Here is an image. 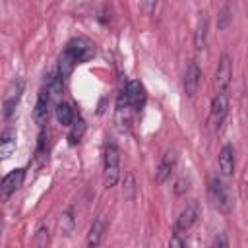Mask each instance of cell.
<instances>
[{
  "instance_id": "1",
  "label": "cell",
  "mask_w": 248,
  "mask_h": 248,
  "mask_svg": "<svg viewBox=\"0 0 248 248\" xmlns=\"http://www.w3.org/2000/svg\"><path fill=\"white\" fill-rule=\"evenodd\" d=\"M103 180L107 188L116 186V182L120 180V149L110 138L103 147Z\"/></svg>"
},
{
  "instance_id": "2",
  "label": "cell",
  "mask_w": 248,
  "mask_h": 248,
  "mask_svg": "<svg viewBox=\"0 0 248 248\" xmlns=\"http://www.w3.org/2000/svg\"><path fill=\"white\" fill-rule=\"evenodd\" d=\"M207 198H209L211 205H213L217 211H221V213H225V215H229V213L232 211V198H231V192H229V188H227V184L223 182L221 176H213V178L209 180Z\"/></svg>"
},
{
  "instance_id": "3",
  "label": "cell",
  "mask_w": 248,
  "mask_h": 248,
  "mask_svg": "<svg viewBox=\"0 0 248 248\" xmlns=\"http://www.w3.org/2000/svg\"><path fill=\"white\" fill-rule=\"evenodd\" d=\"M76 66L78 64H85L95 56V43L89 41L87 37H76L72 41L66 43V48L62 50Z\"/></svg>"
},
{
  "instance_id": "4",
  "label": "cell",
  "mask_w": 248,
  "mask_h": 248,
  "mask_svg": "<svg viewBox=\"0 0 248 248\" xmlns=\"http://www.w3.org/2000/svg\"><path fill=\"white\" fill-rule=\"evenodd\" d=\"M229 112V95L227 93H215L209 105V126L213 130H219L225 116Z\"/></svg>"
},
{
  "instance_id": "5",
  "label": "cell",
  "mask_w": 248,
  "mask_h": 248,
  "mask_svg": "<svg viewBox=\"0 0 248 248\" xmlns=\"http://www.w3.org/2000/svg\"><path fill=\"white\" fill-rule=\"evenodd\" d=\"M232 79V60L229 54H221L215 70V93H227Z\"/></svg>"
},
{
  "instance_id": "6",
  "label": "cell",
  "mask_w": 248,
  "mask_h": 248,
  "mask_svg": "<svg viewBox=\"0 0 248 248\" xmlns=\"http://www.w3.org/2000/svg\"><path fill=\"white\" fill-rule=\"evenodd\" d=\"M50 105H52V95L43 87L39 91V97H37V103H35V108H33V118H35V122L39 126H45L48 122Z\"/></svg>"
},
{
  "instance_id": "7",
  "label": "cell",
  "mask_w": 248,
  "mask_h": 248,
  "mask_svg": "<svg viewBox=\"0 0 248 248\" xmlns=\"http://www.w3.org/2000/svg\"><path fill=\"white\" fill-rule=\"evenodd\" d=\"M124 93H126V99H128V103H130V107H132L134 110H140V108L145 105L147 93H145V87H143L141 81H138V79H130V81L126 83Z\"/></svg>"
},
{
  "instance_id": "8",
  "label": "cell",
  "mask_w": 248,
  "mask_h": 248,
  "mask_svg": "<svg viewBox=\"0 0 248 248\" xmlns=\"http://www.w3.org/2000/svg\"><path fill=\"white\" fill-rule=\"evenodd\" d=\"M21 93H23V79L12 81L10 87H8V91H6V95H4V118L6 120L14 114L16 107H17V103L21 99Z\"/></svg>"
},
{
  "instance_id": "9",
  "label": "cell",
  "mask_w": 248,
  "mask_h": 248,
  "mask_svg": "<svg viewBox=\"0 0 248 248\" xmlns=\"http://www.w3.org/2000/svg\"><path fill=\"white\" fill-rule=\"evenodd\" d=\"M25 178V170L23 169H14L12 172H8L4 178H2V186H0V194H2V200H8L23 182Z\"/></svg>"
},
{
  "instance_id": "10",
  "label": "cell",
  "mask_w": 248,
  "mask_h": 248,
  "mask_svg": "<svg viewBox=\"0 0 248 248\" xmlns=\"http://www.w3.org/2000/svg\"><path fill=\"white\" fill-rule=\"evenodd\" d=\"M200 79H202V70L198 66L196 60H192L184 72V93L188 97H194L198 93V85H200Z\"/></svg>"
},
{
  "instance_id": "11",
  "label": "cell",
  "mask_w": 248,
  "mask_h": 248,
  "mask_svg": "<svg viewBox=\"0 0 248 248\" xmlns=\"http://www.w3.org/2000/svg\"><path fill=\"white\" fill-rule=\"evenodd\" d=\"M196 219H198V203H196V202H190V203L180 211V215H178V219H176L174 232L180 234V232L190 231L192 225L196 223Z\"/></svg>"
},
{
  "instance_id": "12",
  "label": "cell",
  "mask_w": 248,
  "mask_h": 248,
  "mask_svg": "<svg viewBox=\"0 0 248 248\" xmlns=\"http://www.w3.org/2000/svg\"><path fill=\"white\" fill-rule=\"evenodd\" d=\"M176 151L174 149H169L165 155H163V159H161V163H159V167H157V170H155V182L157 184H163L169 176H170V172L174 170V167H176Z\"/></svg>"
},
{
  "instance_id": "13",
  "label": "cell",
  "mask_w": 248,
  "mask_h": 248,
  "mask_svg": "<svg viewBox=\"0 0 248 248\" xmlns=\"http://www.w3.org/2000/svg\"><path fill=\"white\" fill-rule=\"evenodd\" d=\"M219 170L223 176H231L234 172V149L231 143H225L219 151Z\"/></svg>"
},
{
  "instance_id": "14",
  "label": "cell",
  "mask_w": 248,
  "mask_h": 248,
  "mask_svg": "<svg viewBox=\"0 0 248 248\" xmlns=\"http://www.w3.org/2000/svg\"><path fill=\"white\" fill-rule=\"evenodd\" d=\"M105 229H107V223L103 217H97L93 221V225L89 227V232H87V248H97L103 240V234H105Z\"/></svg>"
},
{
  "instance_id": "15",
  "label": "cell",
  "mask_w": 248,
  "mask_h": 248,
  "mask_svg": "<svg viewBox=\"0 0 248 248\" xmlns=\"http://www.w3.org/2000/svg\"><path fill=\"white\" fill-rule=\"evenodd\" d=\"M14 151H16V130L8 126L0 136V155L2 159H10Z\"/></svg>"
},
{
  "instance_id": "16",
  "label": "cell",
  "mask_w": 248,
  "mask_h": 248,
  "mask_svg": "<svg viewBox=\"0 0 248 248\" xmlns=\"http://www.w3.org/2000/svg\"><path fill=\"white\" fill-rule=\"evenodd\" d=\"M45 89H46L52 97H58V95L62 93V89H64V78L60 76V72H58L56 68H52V70L46 74V78H45Z\"/></svg>"
},
{
  "instance_id": "17",
  "label": "cell",
  "mask_w": 248,
  "mask_h": 248,
  "mask_svg": "<svg viewBox=\"0 0 248 248\" xmlns=\"http://www.w3.org/2000/svg\"><path fill=\"white\" fill-rule=\"evenodd\" d=\"M54 116H56V120H58L62 126H72V124L78 120L76 110H74L72 105H68V103H58L56 108H54Z\"/></svg>"
},
{
  "instance_id": "18",
  "label": "cell",
  "mask_w": 248,
  "mask_h": 248,
  "mask_svg": "<svg viewBox=\"0 0 248 248\" xmlns=\"http://www.w3.org/2000/svg\"><path fill=\"white\" fill-rule=\"evenodd\" d=\"M205 43H207V17H205V14H202L196 33H194V46L198 50H202V48H205Z\"/></svg>"
},
{
  "instance_id": "19",
  "label": "cell",
  "mask_w": 248,
  "mask_h": 248,
  "mask_svg": "<svg viewBox=\"0 0 248 248\" xmlns=\"http://www.w3.org/2000/svg\"><path fill=\"white\" fill-rule=\"evenodd\" d=\"M83 134H85V122H83L81 118H78V120H76L72 126H70V134H68L70 143H72V145L79 143V140L83 138Z\"/></svg>"
},
{
  "instance_id": "20",
  "label": "cell",
  "mask_w": 248,
  "mask_h": 248,
  "mask_svg": "<svg viewBox=\"0 0 248 248\" xmlns=\"http://www.w3.org/2000/svg\"><path fill=\"white\" fill-rule=\"evenodd\" d=\"M232 23V8L227 4V6H223L221 10H219V14H217V29H227L229 25Z\"/></svg>"
},
{
  "instance_id": "21",
  "label": "cell",
  "mask_w": 248,
  "mask_h": 248,
  "mask_svg": "<svg viewBox=\"0 0 248 248\" xmlns=\"http://www.w3.org/2000/svg\"><path fill=\"white\" fill-rule=\"evenodd\" d=\"M58 229H60V234H70L72 229H74V217H72V209H66L60 219H58Z\"/></svg>"
},
{
  "instance_id": "22",
  "label": "cell",
  "mask_w": 248,
  "mask_h": 248,
  "mask_svg": "<svg viewBox=\"0 0 248 248\" xmlns=\"http://www.w3.org/2000/svg\"><path fill=\"white\" fill-rule=\"evenodd\" d=\"M48 240H50V234H48V229L45 225H41L33 236V244L35 248H46L48 246Z\"/></svg>"
},
{
  "instance_id": "23",
  "label": "cell",
  "mask_w": 248,
  "mask_h": 248,
  "mask_svg": "<svg viewBox=\"0 0 248 248\" xmlns=\"http://www.w3.org/2000/svg\"><path fill=\"white\" fill-rule=\"evenodd\" d=\"M157 6H159L157 2H140V6H138V8H140L145 16H151V14H155Z\"/></svg>"
},
{
  "instance_id": "24",
  "label": "cell",
  "mask_w": 248,
  "mask_h": 248,
  "mask_svg": "<svg viewBox=\"0 0 248 248\" xmlns=\"http://www.w3.org/2000/svg\"><path fill=\"white\" fill-rule=\"evenodd\" d=\"M169 248H186V242L182 240V236L178 232H174L169 240Z\"/></svg>"
},
{
  "instance_id": "25",
  "label": "cell",
  "mask_w": 248,
  "mask_h": 248,
  "mask_svg": "<svg viewBox=\"0 0 248 248\" xmlns=\"http://www.w3.org/2000/svg\"><path fill=\"white\" fill-rule=\"evenodd\" d=\"M211 248H229V240H227V234H217L215 236V240H213V244H211Z\"/></svg>"
}]
</instances>
